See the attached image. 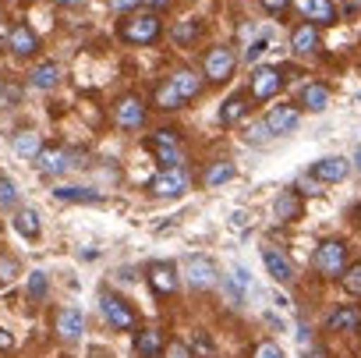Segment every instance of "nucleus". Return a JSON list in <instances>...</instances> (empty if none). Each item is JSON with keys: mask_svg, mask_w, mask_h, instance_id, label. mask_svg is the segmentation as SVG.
<instances>
[{"mask_svg": "<svg viewBox=\"0 0 361 358\" xmlns=\"http://www.w3.org/2000/svg\"><path fill=\"white\" fill-rule=\"evenodd\" d=\"M159 32H163V22H159L156 11H135V15H128V18L121 22V40H124V43L149 47V43L159 40Z\"/></svg>", "mask_w": 361, "mask_h": 358, "instance_id": "nucleus-1", "label": "nucleus"}, {"mask_svg": "<svg viewBox=\"0 0 361 358\" xmlns=\"http://www.w3.org/2000/svg\"><path fill=\"white\" fill-rule=\"evenodd\" d=\"M149 192L156 199H180V196L188 192V174L180 170V167H163L149 181Z\"/></svg>", "mask_w": 361, "mask_h": 358, "instance_id": "nucleus-2", "label": "nucleus"}, {"mask_svg": "<svg viewBox=\"0 0 361 358\" xmlns=\"http://www.w3.org/2000/svg\"><path fill=\"white\" fill-rule=\"evenodd\" d=\"M343 263H347V245L343 241L329 238V241H322L315 249V270L322 277H340L343 273Z\"/></svg>", "mask_w": 361, "mask_h": 358, "instance_id": "nucleus-3", "label": "nucleus"}, {"mask_svg": "<svg viewBox=\"0 0 361 358\" xmlns=\"http://www.w3.org/2000/svg\"><path fill=\"white\" fill-rule=\"evenodd\" d=\"M234 64H238L234 50H227V47H213V50L206 54L202 71H206V78H209V82H227V78L234 75Z\"/></svg>", "mask_w": 361, "mask_h": 358, "instance_id": "nucleus-4", "label": "nucleus"}, {"mask_svg": "<svg viewBox=\"0 0 361 358\" xmlns=\"http://www.w3.org/2000/svg\"><path fill=\"white\" fill-rule=\"evenodd\" d=\"M99 305H103V316L110 319V326L114 330H138V316L131 312V305L128 302H121L117 294H103L99 298Z\"/></svg>", "mask_w": 361, "mask_h": 358, "instance_id": "nucleus-5", "label": "nucleus"}, {"mask_svg": "<svg viewBox=\"0 0 361 358\" xmlns=\"http://www.w3.org/2000/svg\"><path fill=\"white\" fill-rule=\"evenodd\" d=\"M114 124L124 128V131H138V128L145 124V107H142V100H138V96L117 100V107H114Z\"/></svg>", "mask_w": 361, "mask_h": 358, "instance_id": "nucleus-6", "label": "nucleus"}, {"mask_svg": "<svg viewBox=\"0 0 361 358\" xmlns=\"http://www.w3.org/2000/svg\"><path fill=\"white\" fill-rule=\"evenodd\" d=\"M188 284H192L195 291H209V287H216V284H220V270H216V263L206 259V256H192V259H188Z\"/></svg>", "mask_w": 361, "mask_h": 358, "instance_id": "nucleus-7", "label": "nucleus"}, {"mask_svg": "<svg viewBox=\"0 0 361 358\" xmlns=\"http://www.w3.org/2000/svg\"><path fill=\"white\" fill-rule=\"evenodd\" d=\"M149 149L156 153V160L163 167H180V145H177V131H166L159 128L152 138H149Z\"/></svg>", "mask_w": 361, "mask_h": 358, "instance_id": "nucleus-8", "label": "nucleus"}, {"mask_svg": "<svg viewBox=\"0 0 361 358\" xmlns=\"http://www.w3.org/2000/svg\"><path fill=\"white\" fill-rule=\"evenodd\" d=\"M347 174H350V163L343 156H322L319 163H312V177L322 181V185H336V181H343Z\"/></svg>", "mask_w": 361, "mask_h": 358, "instance_id": "nucleus-9", "label": "nucleus"}, {"mask_svg": "<svg viewBox=\"0 0 361 358\" xmlns=\"http://www.w3.org/2000/svg\"><path fill=\"white\" fill-rule=\"evenodd\" d=\"M283 85V75L280 68H255L252 71V96L255 100H273Z\"/></svg>", "mask_w": 361, "mask_h": 358, "instance_id": "nucleus-10", "label": "nucleus"}, {"mask_svg": "<svg viewBox=\"0 0 361 358\" xmlns=\"http://www.w3.org/2000/svg\"><path fill=\"white\" fill-rule=\"evenodd\" d=\"M177 266L173 263H152L149 266V287L156 291V294H173L177 291Z\"/></svg>", "mask_w": 361, "mask_h": 358, "instance_id": "nucleus-11", "label": "nucleus"}, {"mask_svg": "<svg viewBox=\"0 0 361 358\" xmlns=\"http://www.w3.org/2000/svg\"><path fill=\"white\" fill-rule=\"evenodd\" d=\"M266 124H269V131L273 135H287V131H294L298 124H301V110L298 107H273L269 114H266Z\"/></svg>", "mask_w": 361, "mask_h": 358, "instance_id": "nucleus-12", "label": "nucleus"}, {"mask_svg": "<svg viewBox=\"0 0 361 358\" xmlns=\"http://www.w3.org/2000/svg\"><path fill=\"white\" fill-rule=\"evenodd\" d=\"M298 8H301L305 22H312V25H333L336 22L333 0H298Z\"/></svg>", "mask_w": 361, "mask_h": 358, "instance_id": "nucleus-13", "label": "nucleus"}, {"mask_svg": "<svg viewBox=\"0 0 361 358\" xmlns=\"http://www.w3.org/2000/svg\"><path fill=\"white\" fill-rule=\"evenodd\" d=\"M8 50H11L15 57H32V54L39 50V40H36V32H32L29 25H15L11 36H8Z\"/></svg>", "mask_w": 361, "mask_h": 358, "instance_id": "nucleus-14", "label": "nucleus"}, {"mask_svg": "<svg viewBox=\"0 0 361 358\" xmlns=\"http://www.w3.org/2000/svg\"><path fill=\"white\" fill-rule=\"evenodd\" d=\"M329 330L333 333H357L361 330V312L357 305H340L329 312Z\"/></svg>", "mask_w": 361, "mask_h": 358, "instance_id": "nucleus-15", "label": "nucleus"}, {"mask_svg": "<svg viewBox=\"0 0 361 358\" xmlns=\"http://www.w3.org/2000/svg\"><path fill=\"white\" fill-rule=\"evenodd\" d=\"M36 163H39L43 174H64L68 167H75V156L68 149H39Z\"/></svg>", "mask_w": 361, "mask_h": 358, "instance_id": "nucleus-16", "label": "nucleus"}, {"mask_svg": "<svg viewBox=\"0 0 361 358\" xmlns=\"http://www.w3.org/2000/svg\"><path fill=\"white\" fill-rule=\"evenodd\" d=\"M57 333H61L64 340H78V337L85 333V316H82V309H61V312H57Z\"/></svg>", "mask_w": 361, "mask_h": 358, "instance_id": "nucleus-17", "label": "nucleus"}, {"mask_svg": "<svg viewBox=\"0 0 361 358\" xmlns=\"http://www.w3.org/2000/svg\"><path fill=\"white\" fill-rule=\"evenodd\" d=\"M262 263H266V270H269L273 280H280V284H290V280H294V266H290V259L280 256L276 249H266V252H262Z\"/></svg>", "mask_w": 361, "mask_h": 358, "instance_id": "nucleus-18", "label": "nucleus"}, {"mask_svg": "<svg viewBox=\"0 0 361 358\" xmlns=\"http://www.w3.org/2000/svg\"><path fill=\"white\" fill-rule=\"evenodd\" d=\"M170 82H173V89L180 93V100H195L199 93H202V82H199V75L195 71H188V68H180V71H173L170 75Z\"/></svg>", "mask_w": 361, "mask_h": 358, "instance_id": "nucleus-19", "label": "nucleus"}, {"mask_svg": "<svg viewBox=\"0 0 361 358\" xmlns=\"http://www.w3.org/2000/svg\"><path fill=\"white\" fill-rule=\"evenodd\" d=\"M199 36H202V22L199 18H185V22H173L170 25V40L177 47H192Z\"/></svg>", "mask_w": 361, "mask_h": 358, "instance_id": "nucleus-20", "label": "nucleus"}, {"mask_svg": "<svg viewBox=\"0 0 361 358\" xmlns=\"http://www.w3.org/2000/svg\"><path fill=\"white\" fill-rule=\"evenodd\" d=\"M290 47H294V54H315L319 50V29L312 25V22H305L301 29H294V36H290Z\"/></svg>", "mask_w": 361, "mask_h": 358, "instance_id": "nucleus-21", "label": "nucleus"}, {"mask_svg": "<svg viewBox=\"0 0 361 358\" xmlns=\"http://www.w3.org/2000/svg\"><path fill=\"white\" fill-rule=\"evenodd\" d=\"M245 114H248V96L238 93V96H231V100L220 107V124H224V128H234Z\"/></svg>", "mask_w": 361, "mask_h": 358, "instance_id": "nucleus-22", "label": "nucleus"}, {"mask_svg": "<svg viewBox=\"0 0 361 358\" xmlns=\"http://www.w3.org/2000/svg\"><path fill=\"white\" fill-rule=\"evenodd\" d=\"M135 351H138L142 358H159V351H163L159 330H138V333H135Z\"/></svg>", "mask_w": 361, "mask_h": 358, "instance_id": "nucleus-23", "label": "nucleus"}, {"mask_svg": "<svg viewBox=\"0 0 361 358\" xmlns=\"http://www.w3.org/2000/svg\"><path fill=\"white\" fill-rule=\"evenodd\" d=\"M29 82H32L36 89H54V85L61 82V68H57L54 61H43V64H36V68H32Z\"/></svg>", "mask_w": 361, "mask_h": 358, "instance_id": "nucleus-24", "label": "nucleus"}, {"mask_svg": "<svg viewBox=\"0 0 361 358\" xmlns=\"http://www.w3.org/2000/svg\"><path fill=\"white\" fill-rule=\"evenodd\" d=\"M301 107H308V110H326L329 107V89L322 85V82H312V85H305L301 89Z\"/></svg>", "mask_w": 361, "mask_h": 358, "instance_id": "nucleus-25", "label": "nucleus"}, {"mask_svg": "<svg viewBox=\"0 0 361 358\" xmlns=\"http://www.w3.org/2000/svg\"><path fill=\"white\" fill-rule=\"evenodd\" d=\"M11 149H15V156H29V160H36L39 149H43V138H39L36 131H18V135L11 138Z\"/></svg>", "mask_w": 361, "mask_h": 358, "instance_id": "nucleus-26", "label": "nucleus"}, {"mask_svg": "<svg viewBox=\"0 0 361 358\" xmlns=\"http://www.w3.org/2000/svg\"><path fill=\"white\" fill-rule=\"evenodd\" d=\"M54 199H61V203H85V206H99V203H103V192H92V189H54Z\"/></svg>", "mask_w": 361, "mask_h": 358, "instance_id": "nucleus-27", "label": "nucleus"}, {"mask_svg": "<svg viewBox=\"0 0 361 358\" xmlns=\"http://www.w3.org/2000/svg\"><path fill=\"white\" fill-rule=\"evenodd\" d=\"M276 217H280L283 224H290V220H298V217H301V199H298V192H294V189L280 192V199H276Z\"/></svg>", "mask_w": 361, "mask_h": 358, "instance_id": "nucleus-28", "label": "nucleus"}, {"mask_svg": "<svg viewBox=\"0 0 361 358\" xmlns=\"http://www.w3.org/2000/svg\"><path fill=\"white\" fill-rule=\"evenodd\" d=\"M15 231H18L22 238L36 241V238H39V213H36V210H29V206H25V210H18V213H15Z\"/></svg>", "mask_w": 361, "mask_h": 358, "instance_id": "nucleus-29", "label": "nucleus"}, {"mask_svg": "<svg viewBox=\"0 0 361 358\" xmlns=\"http://www.w3.org/2000/svg\"><path fill=\"white\" fill-rule=\"evenodd\" d=\"M156 107H159V110H180V107H185V100H180V93L173 89L170 78L156 89Z\"/></svg>", "mask_w": 361, "mask_h": 358, "instance_id": "nucleus-30", "label": "nucleus"}, {"mask_svg": "<svg viewBox=\"0 0 361 358\" xmlns=\"http://www.w3.org/2000/svg\"><path fill=\"white\" fill-rule=\"evenodd\" d=\"M234 177V163H213L209 170H206V185L209 189H220V185H227Z\"/></svg>", "mask_w": 361, "mask_h": 358, "instance_id": "nucleus-31", "label": "nucleus"}, {"mask_svg": "<svg viewBox=\"0 0 361 358\" xmlns=\"http://www.w3.org/2000/svg\"><path fill=\"white\" fill-rule=\"evenodd\" d=\"M18 206V189L11 177H0V210H15Z\"/></svg>", "mask_w": 361, "mask_h": 358, "instance_id": "nucleus-32", "label": "nucleus"}, {"mask_svg": "<svg viewBox=\"0 0 361 358\" xmlns=\"http://www.w3.org/2000/svg\"><path fill=\"white\" fill-rule=\"evenodd\" d=\"M25 291H29V298H47V273L43 270H32L29 273V284H25Z\"/></svg>", "mask_w": 361, "mask_h": 358, "instance_id": "nucleus-33", "label": "nucleus"}, {"mask_svg": "<svg viewBox=\"0 0 361 358\" xmlns=\"http://www.w3.org/2000/svg\"><path fill=\"white\" fill-rule=\"evenodd\" d=\"M340 277H343V291H347V294H361V263L347 266Z\"/></svg>", "mask_w": 361, "mask_h": 358, "instance_id": "nucleus-34", "label": "nucleus"}, {"mask_svg": "<svg viewBox=\"0 0 361 358\" xmlns=\"http://www.w3.org/2000/svg\"><path fill=\"white\" fill-rule=\"evenodd\" d=\"M252 358H283V347L273 344V340H262V344L252 351Z\"/></svg>", "mask_w": 361, "mask_h": 358, "instance_id": "nucleus-35", "label": "nucleus"}, {"mask_svg": "<svg viewBox=\"0 0 361 358\" xmlns=\"http://www.w3.org/2000/svg\"><path fill=\"white\" fill-rule=\"evenodd\" d=\"M269 135H273V131H269V124H266V121H262V124H252V128H248V142H255V145L269 142Z\"/></svg>", "mask_w": 361, "mask_h": 358, "instance_id": "nucleus-36", "label": "nucleus"}, {"mask_svg": "<svg viewBox=\"0 0 361 358\" xmlns=\"http://www.w3.org/2000/svg\"><path fill=\"white\" fill-rule=\"evenodd\" d=\"M18 277V263L8 259V256H0V280H15Z\"/></svg>", "mask_w": 361, "mask_h": 358, "instance_id": "nucleus-37", "label": "nucleus"}, {"mask_svg": "<svg viewBox=\"0 0 361 358\" xmlns=\"http://www.w3.org/2000/svg\"><path fill=\"white\" fill-rule=\"evenodd\" d=\"M259 4H262L269 15H283V11L290 8V0H259Z\"/></svg>", "mask_w": 361, "mask_h": 358, "instance_id": "nucleus-38", "label": "nucleus"}, {"mask_svg": "<svg viewBox=\"0 0 361 358\" xmlns=\"http://www.w3.org/2000/svg\"><path fill=\"white\" fill-rule=\"evenodd\" d=\"M106 4H110V11H121L124 15V11H135L142 0H106Z\"/></svg>", "mask_w": 361, "mask_h": 358, "instance_id": "nucleus-39", "label": "nucleus"}, {"mask_svg": "<svg viewBox=\"0 0 361 358\" xmlns=\"http://www.w3.org/2000/svg\"><path fill=\"white\" fill-rule=\"evenodd\" d=\"M262 54H266V40H255V43L245 50V61L252 64V61H255V57H262Z\"/></svg>", "mask_w": 361, "mask_h": 358, "instance_id": "nucleus-40", "label": "nucleus"}, {"mask_svg": "<svg viewBox=\"0 0 361 358\" xmlns=\"http://www.w3.org/2000/svg\"><path fill=\"white\" fill-rule=\"evenodd\" d=\"M192 347H195V354H202V358H209V354H213V344H209L206 337H195V344H192Z\"/></svg>", "mask_w": 361, "mask_h": 358, "instance_id": "nucleus-41", "label": "nucleus"}, {"mask_svg": "<svg viewBox=\"0 0 361 358\" xmlns=\"http://www.w3.org/2000/svg\"><path fill=\"white\" fill-rule=\"evenodd\" d=\"M305 358H329V351H326L322 344H308V347H305Z\"/></svg>", "mask_w": 361, "mask_h": 358, "instance_id": "nucleus-42", "label": "nucleus"}, {"mask_svg": "<svg viewBox=\"0 0 361 358\" xmlns=\"http://www.w3.org/2000/svg\"><path fill=\"white\" fill-rule=\"evenodd\" d=\"M142 4H145L149 11H156V15H159V11H166V8L173 4V0H142Z\"/></svg>", "mask_w": 361, "mask_h": 358, "instance_id": "nucleus-43", "label": "nucleus"}, {"mask_svg": "<svg viewBox=\"0 0 361 358\" xmlns=\"http://www.w3.org/2000/svg\"><path fill=\"white\" fill-rule=\"evenodd\" d=\"M11 347H15V337L8 330H0V351H11Z\"/></svg>", "mask_w": 361, "mask_h": 358, "instance_id": "nucleus-44", "label": "nucleus"}, {"mask_svg": "<svg viewBox=\"0 0 361 358\" xmlns=\"http://www.w3.org/2000/svg\"><path fill=\"white\" fill-rule=\"evenodd\" d=\"M298 340H301V347H308V344H312V337H308V326H305V323L298 326Z\"/></svg>", "mask_w": 361, "mask_h": 358, "instance_id": "nucleus-45", "label": "nucleus"}, {"mask_svg": "<svg viewBox=\"0 0 361 358\" xmlns=\"http://www.w3.org/2000/svg\"><path fill=\"white\" fill-rule=\"evenodd\" d=\"M170 358H188V347H180V344H170Z\"/></svg>", "mask_w": 361, "mask_h": 358, "instance_id": "nucleus-46", "label": "nucleus"}, {"mask_svg": "<svg viewBox=\"0 0 361 358\" xmlns=\"http://www.w3.org/2000/svg\"><path fill=\"white\" fill-rule=\"evenodd\" d=\"M54 4H61V8H78L82 0H54Z\"/></svg>", "mask_w": 361, "mask_h": 358, "instance_id": "nucleus-47", "label": "nucleus"}, {"mask_svg": "<svg viewBox=\"0 0 361 358\" xmlns=\"http://www.w3.org/2000/svg\"><path fill=\"white\" fill-rule=\"evenodd\" d=\"M354 167L361 170V145H357V153H354Z\"/></svg>", "mask_w": 361, "mask_h": 358, "instance_id": "nucleus-48", "label": "nucleus"}, {"mask_svg": "<svg viewBox=\"0 0 361 358\" xmlns=\"http://www.w3.org/2000/svg\"><path fill=\"white\" fill-rule=\"evenodd\" d=\"M350 4H354V8H361V0H350Z\"/></svg>", "mask_w": 361, "mask_h": 358, "instance_id": "nucleus-49", "label": "nucleus"}, {"mask_svg": "<svg viewBox=\"0 0 361 358\" xmlns=\"http://www.w3.org/2000/svg\"><path fill=\"white\" fill-rule=\"evenodd\" d=\"M0 100H4V89H0Z\"/></svg>", "mask_w": 361, "mask_h": 358, "instance_id": "nucleus-50", "label": "nucleus"}]
</instances>
